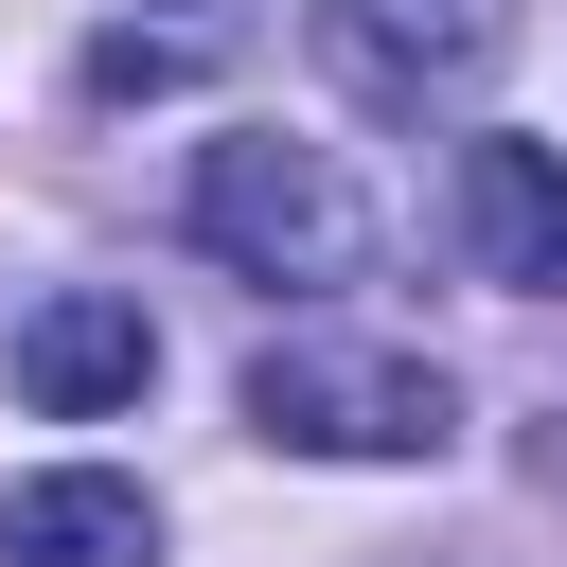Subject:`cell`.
<instances>
[{
  "label": "cell",
  "mask_w": 567,
  "mask_h": 567,
  "mask_svg": "<svg viewBox=\"0 0 567 567\" xmlns=\"http://www.w3.org/2000/svg\"><path fill=\"white\" fill-rule=\"evenodd\" d=\"M195 248L284 284V301H337V284H372V195H354L337 142H266L248 124V142H195Z\"/></svg>",
  "instance_id": "1"
},
{
  "label": "cell",
  "mask_w": 567,
  "mask_h": 567,
  "mask_svg": "<svg viewBox=\"0 0 567 567\" xmlns=\"http://www.w3.org/2000/svg\"><path fill=\"white\" fill-rule=\"evenodd\" d=\"M248 425L301 443V461H443L461 443V390L408 337H266L248 354Z\"/></svg>",
  "instance_id": "2"
},
{
  "label": "cell",
  "mask_w": 567,
  "mask_h": 567,
  "mask_svg": "<svg viewBox=\"0 0 567 567\" xmlns=\"http://www.w3.org/2000/svg\"><path fill=\"white\" fill-rule=\"evenodd\" d=\"M319 71L372 106V124H425L461 89H496V53L532 35V0H301Z\"/></svg>",
  "instance_id": "3"
},
{
  "label": "cell",
  "mask_w": 567,
  "mask_h": 567,
  "mask_svg": "<svg viewBox=\"0 0 567 567\" xmlns=\"http://www.w3.org/2000/svg\"><path fill=\"white\" fill-rule=\"evenodd\" d=\"M18 390H35V425H106V408L159 390V319H142L124 284H53V301L18 319Z\"/></svg>",
  "instance_id": "4"
},
{
  "label": "cell",
  "mask_w": 567,
  "mask_h": 567,
  "mask_svg": "<svg viewBox=\"0 0 567 567\" xmlns=\"http://www.w3.org/2000/svg\"><path fill=\"white\" fill-rule=\"evenodd\" d=\"M461 248L514 301H567V159L549 142H461Z\"/></svg>",
  "instance_id": "5"
},
{
  "label": "cell",
  "mask_w": 567,
  "mask_h": 567,
  "mask_svg": "<svg viewBox=\"0 0 567 567\" xmlns=\"http://www.w3.org/2000/svg\"><path fill=\"white\" fill-rule=\"evenodd\" d=\"M0 567H159V496L106 461H53L0 496Z\"/></svg>",
  "instance_id": "6"
}]
</instances>
